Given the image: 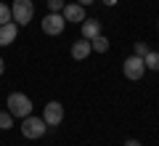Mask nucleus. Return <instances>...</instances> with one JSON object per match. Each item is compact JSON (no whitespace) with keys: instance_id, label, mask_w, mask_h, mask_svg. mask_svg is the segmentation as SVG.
Wrapping results in <instances>:
<instances>
[{"instance_id":"obj_1","label":"nucleus","mask_w":159,"mask_h":146,"mask_svg":"<svg viewBox=\"0 0 159 146\" xmlns=\"http://www.w3.org/2000/svg\"><path fill=\"white\" fill-rule=\"evenodd\" d=\"M8 112L13 114V117H29L32 114V98H29L27 93H11L8 96Z\"/></svg>"},{"instance_id":"obj_3","label":"nucleus","mask_w":159,"mask_h":146,"mask_svg":"<svg viewBox=\"0 0 159 146\" xmlns=\"http://www.w3.org/2000/svg\"><path fill=\"white\" fill-rule=\"evenodd\" d=\"M21 133H24V138H29V141H37V138H43V135L48 133V125H45V120L43 117H24V122H21Z\"/></svg>"},{"instance_id":"obj_15","label":"nucleus","mask_w":159,"mask_h":146,"mask_svg":"<svg viewBox=\"0 0 159 146\" xmlns=\"http://www.w3.org/2000/svg\"><path fill=\"white\" fill-rule=\"evenodd\" d=\"M64 6H66L64 0H48V8H51V13H61Z\"/></svg>"},{"instance_id":"obj_9","label":"nucleus","mask_w":159,"mask_h":146,"mask_svg":"<svg viewBox=\"0 0 159 146\" xmlns=\"http://www.w3.org/2000/svg\"><path fill=\"white\" fill-rule=\"evenodd\" d=\"M90 51H93V48H90V40L82 37V40H77V43L72 45V59H74V61H82V59L90 56Z\"/></svg>"},{"instance_id":"obj_17","label":"nucleus","mask_w":159,"mask_h":146,"mask_svg":"<svg viewBox=\"0 0 159 146\" xmlns=\"http://www.w3.org/2000/svg\"><path fill=\"white\" fill-rule=\"evenodd\" d=\"M77 3H80L82 8H85V6H90V3H96V0H77Z\"/></svg>"},{"instance_id":"obj_13","label":"nucleus","mask_w":159,"mask_h":146,"mask_svg":"<svg viewBox=\"0 0 159 146\" xmlns=\"http://www.w3.org/2000/svg\"><path fill=\"white\" fill-rule=\"evenodd\" d=\"M13 125V114L11 112H0V130H11Z\"/></svg>"},{"instance_id":"obj_12","label":"nucleus","mask_w":159,"mask_h":146,"mask_svg":"<svg viewBox=\"0 0 159 146\" xmlns=\"http://www.w3.org/2000/svg\"><path fill=\"white\" fill-rule=\"evenodd\" d=\"M143 64H146V69H151V72H159V53L148 51L146 56H143Z\"/></svg>"},{"instance_id":"obj_2","label":"nucleus","mask_w":159,"mask_h":146,"mask_svg":"<svg viewBox=\"0 0 159 146\" xmlns=\"http://www.w3.org/2000/svg\"><path fill=\"white\" fill-rule=\"evenodd\" d=\"M34 16V3L32 0H13L11 6V19L19 24V27H27Z\"/></svg>"},{"instance_id":"obj_5","label":"nucleus","mask_w":159,"mask_h":146,"mask_svg":"<svg viewBox=\"0 0 159 146\" xmlns=\"http://www.w3.org/2000/svg\"><path fill=\"white\" fill-rule=\"evenodd\" d=\"M64 29H66V21H64L61 13H45V19H43V32H45V35L58 37Z\"/></svg>"},{"instance_id":"obj_4","label":"nucleus","mask_w":159,"mask_h":146,"mask_svg":"<svg viewBox=\"0 0 159 146\" xmlns=\"http://www.w3.org/2000/svg\"><path fill=\"white\" fill-rule=\"evenodd\" d=\"M122 72H125V77L127 80H141L143 74H146V64H143V59L141 56H127L125 59V64H122Z\"/></svg>"},{"instance_id":"obj_19","label":"nucleus","mask_w":159,"mask_h":146,"mask_svg":"<svg viewBox=\"0 0 159 146\" xmlns=\"http://www.w3.org/2000/svg\"><path fill=\"white\" fill-rule=\"evenodd\" d=\"M103 3H106V6H117V0H103Z\"/></svg>"},{"instance_id":"obj_6","label":"nucleus","mask_w":159,"mask_h":146,"mask_svg":"<svg viewBox=\"0 0 159 146\" xmlns=\"http://www.w3.org/2000/svg\"><path fill=\"white\" fill-rule=\"evenodd\" d=\"M43 120H45L48 128H56V125L64 122V106L58 101H48L45 109H43Z\"/></svg>"},{"instance_id":"obj_11","label":"nucleus","mask_w":159,"mask_h":146,"mask_svg":"<svg viewBox=\"0 0 159 146\" xmlns=\"http://www.w3.org/2000/svg\"><path fill=\"white\" fill-rule=\"evenodd\" d=\"M90 48H93L96 53H106V51H109V40L103 37V35H98V37L90 40Z\"/></svg>"},{"instance_id":"obj_16","label":"nucleus","mask_w":159,"mask_h":146,"mask_svg":"<svg viewBox=\"0 0 159 146\" xmlns=\"http://www.w3.org/2000/svg\"><path fill=\"white\" fill-rule=\"evenodd\" d=\"M146 53H148V45H146V43H135V56H141V59H143Z\"/></svg>"},{"instance_id":"obj_14","label":"nucleus","mask_w":159,"mask_h":146,"mask_svg":"<svg viewBox=\"0 0 159 146\" xmlns=\"http://www.w3.org/2000/svg\"><path fill=\"white\" fill-rule=\"evenodd\" d=\"M8 21H13V19H11V8H8L6 3H0V27L8 24Z\"/></svg>"},{"instance_id":"obj_10","label":"nucleus","mask_w":159,"mask_h":146,"mask_svg":"<svg viewBox=\"0 0 159 146\" xmlns=\"http://www.w3.org/2000/svg\"><path fill=\"white\" fill-rule=\"evenodd\" d=\"M80 27H82V37L85 40H93V37L101 35V21H98V19H85Z\"/></svg>"},{"instance_id":"obj_18","label":"nucleus","mask_w":159,"mask_h":146,"mask_svg":"<svg viewBox=\"0 0 159 146\" xmlns=\"http://www.w3.org/2000/svg\"><path fill=\"white\" fill-rule=\"evenodd\" d=\"M125 146H141V141H125Z\"/></svg>"},{"instance_id":"obj_8","label":"nucleus","mask_w":159,"mask_h":146,"mask_svg":"<svg viewBox=\"0 0 159 146\" xmlns=\"http://www.w3.org/2000/svg\"><path fill=\"white\" fill-rule=\"evenodd\" d=\"M16 35H19V24H16V21L3 24V27H0V45H3V48L11 45L13 40H16Z\"/></svg>"},{"instance_id":"obj_20","label":"nucleus","mask_w":159,"mask_h":146,"mask_svg":"<svg viewBox=\"0 0 159 146\" xmlns=\"http://www.w3.org/2000/svg\"><path fill=\"white\" fill-rule=\"evenodd\" d=\"M3 72H6V64H3V59H0V74H3Z\"/></svg>"},{"instance_id":"obj_7","label":"nucleus","mask_w":159,"mask_h":146,"mask_svg":"<svg viewBox=\"0 0 159 146\" xmlns=\"http://www.w3.org/2000/svg\"><path fill=\"white\" fill-rule=\"evenodd\" d=\"M61 16H64V21H77V24H82V21H85V8L80 6V3H66L64 11H61Z\"/></svg>"}]
</instances>
